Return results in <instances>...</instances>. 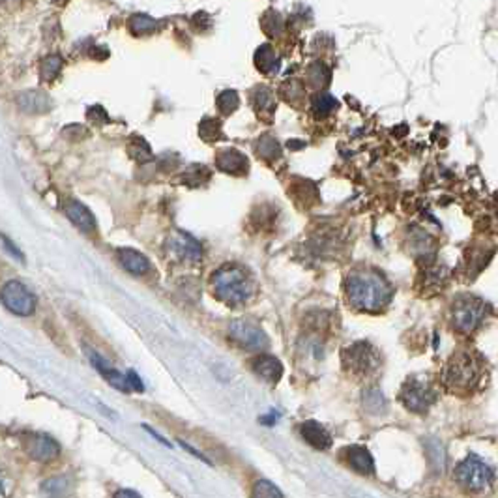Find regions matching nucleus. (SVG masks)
<instances>
[{
  "mask_svg": "<svg viewBox=\"0 0 498 498\" xmlns=\"http://www.w3.org/2000/svg\"><path fill=\"white\" fill-rule=\"evenodd\" d=\"M346 295L358 309L378 311L390 302L391 287L381 274L356 272L346 281Z\"/></svg>",
  "mask_w": 498,
  "mask_h": 498,
  "instance_id": "nucleus-1",
  "label": "nucleus"
},
{
  "mask_svg": "<svg viewBox=\"0 0 498 498\" xmlns=\"http://www.w3.org/2000/svg\"><path fill=\"white\" fill-rule=\"evenodd\" d=\"M212 289L219 300L231 305H240L249 300L253 292V281L249 280L244 268L227 265L213 274Z\"/></svg>",
  "mask_w": 498,
  "mask_h": 498,
  "instance_id": "nucleus-2",
  "label": "nucleus"
},
{
  "mask_svg": "<svg viewBox=\"0 0 498 498\" xmlns=\"http://www.w3.org/2000/svg\"><path fill=\"white\" fill-rule=\"evenodd\" d=\"M455 478L459 485L470 493H485L493 485L494 472L478 455H468L455 468Z\"/></svg>",
  "mask_w": 498,
  "mask_h": 498,
  "instance_id": "nucleus-3",
  "label": "nucleus"
},
{
  "mask_svg": "<svg viewBox=\"0 0 498 498\" xmlns=\"http://www.w3.org/2000/svg\"><path fill=\"white\" fill-rule=\"evenodd\" d=\"M480 381V366L470 354H457L452 358L444 371V382L450 390H472Z\"/></svg>",
  "mask_w": 498,
  "mask_h": 498,
  "instance_id": "nucleus-4",
  "label": "nucleus"
},
{
  "mask_svg": "<svg viewBox=\"0 0 498 498\" xmlns=\"http://www.w3.org/2000/svg\"><path fill=\"white\" fill-rule=\"evenodd\" d=\"M0 302L17 317H31L36 311V296L21 281L11 280L0 289Z\"/></svg>",
  "mask_w": 498,
  "mask_h": 498,
  "instance_id": "nucleus-5",
  "label": "nucleus"
},
{
  "mask_svg": "<svg viewBox=\"0 0 498 498\" xmlns=\"http://www.w3.org/2000/svg\"><path fill=\"white\" fill-rule=\"evenodd\" d=\"M399 399H401V403L408 410L425 412L433 403L437 401V393H435V390L431 386H427L425 382L412 378V381L405 382V386L401 388Z\"/></svg>",
  "mask_w": 498,
  "mask_h": 498,
  "instance_id": "nucleus-6",
  "label": "nucleus"
},
{
  "mask_svg": "<svg viewBox=\"0 0 498 498\" xmlns=\"http://www.w3.org/2000/svg\"><path fill=\"white\" fill-rule=\"evenodd\" d=\"M231 339L236 341L240 346L251 349V351H260L268 345V336L259 324L251 320H234L229 326Z\"/></svg>",
  "mask_w": 498,
  "mask_h": 498,
  "instance_id": "nucleus-7",
  "label": "nucleus"
},
{
  "mask_svg": "<svg viewBox=\"0 0 498 498\" xmlns=\"http://www.w3.org/2000/svg\"><path fill=\"white\" fill-rule=\"evenodd\" d=\"M345 366L356 375H367L378 366V360H376L375 352L371 351V346L367 343H356L354 346H351L346 351Z\"/></svg>",
  "mask_w": 498,
  "mask_h": 498,
  "instance_id": "nucleus-8",
  "label": "nucleus"
},
{
  "mask_svg": "<svg viewBox=\"0 0 498 498\" xmlns=\"http://www.w3.org/2000/svg\"><path fill=\"white\" fill-rule=\"evenodd\" d=\"M483 304L478 300H461L455 305V311H453V320H455V326H457L461 332H472L476 326L482 322L483 319Z\"/></svg>",
  "mask_w": 498,
  "mask_h": 498,
  "instance_id": "nucleus-9",
  "label": "nucleus"
},
{
  "mask_svg": "<svg viewBox=\"0 0 498 498\" xmlns=\"http://www.w3.org/2000/svg\"><path fill=\"white\" fill-rule=\"evenodd\" d=\"M25 450L32 459L41 462L53 461L60 453L58 443H56L55 438L47 437V435H31V437L26 438Z\"/></svg>",
  "mask_w": 498,
  "mask_h": 498,
  "instance_id": "nucleus-10",
  "label": "nucleus"
},
{
  "mask_svg": "<svg viewBox=\"0 0 498 498\" xmlns=\"http://www.w3.org/2000/svg\"><path fill=\"white\" fill-rule=\"evenodd\" d=\"M167 249L169 253L184 260H197L201 259V253H203V249L197 244V240H194L191 236L184 233L171 234L167 240Z\"/></svg>",
  "mask_w": 498,
  "mask_h": 498,
  "instance_id": "nucleus-11",
  "label": "nucleus"
},
{
  "mask_svg": "<svg viewBox=\"0 0 498 498\" xmlns=\"http://www.w3.org/2000/svg\"><path fill=\"white\" fill-rule=\"evenodd\" d=\"M64 212H66L71 223L75 225L77 229H81L83 233H94L96 231V219H94L90 210L79 201H73V198L66 201L64 203Z\"/></svg>",
  "mask_w": 498,
  "mask_h": 498,
  "instance_id": "nucleus-12",
  "label": "nucleus"
},
{
  "mask_svg": "<svg viewBox=\"0 0 498 498\" xmlns=\"http://www.w3.org/2000/svg\"><path fill=\"white\" fill-rule=\"evenodd\" d=\"M51 97L41 90H25L17 96V105L28 115H41L51 109Z\"/></svg>",
  "mask_w": 498,
  "mask_h": 498,
  "instance_id": "nucleus-13",
  "label": "nucleus"
},
{
  "mask_svg": "<svg viewBox=\"0 0 498 498\" xmlns=\"http://www.w3.org/2000/svg\"><path fill=\"white\" fill-rule=\"evenodd\" d=\"M300 435L305 443L309 444V446L315 447V450H320V452L330 450V446H332L330 433L326 431L324 427L320 425L319 422H315V420H309V422L302 423Z\"/></svg>",
  "mask_w": 498,
  "mask_h": 498,
  "instance_id": "nucleus-14",
  "label": "nucleus"
},
{
  "mask_svg": "<svg viewBox=\"0 0 498 498\" xmlns=\"http://www.w3.org/2000/svg\"><path fill=\"white\" fill-rule=\"evenodd\" d=\"M118 260H120V265L133 275L148 274V270H150V260H148L141 251H135V249H118Z\"/></svg>",
  "mask_w": 498,
  "mask_h": 498,
  "instance_id": "nucleus-15",
  "label": "nucleus"
},
{
  "mask_svg": "<svg viewBox=\"0 0 498 498\" xmlns=\"http://www.w3.org/2000/svg\"><path fill=\"white\" fill-rule=\"evenodd\" d=\"M216 163H218V167L221 169V171H225V173H231V174L248 173V158H245L242 152H238V150H234V148H231V150H223V152L219 154L218 158H216Z\"/></svg>",
  "mask_w": 498,
  "mask_h": 498,
  "instance_id": "nucleus-16",
  "label": "nucleus"
},
{
  "mask_svg": "<svg viewBox=\"0 0 498 498\" xmlns=\"http://www.w3.org/2000/svg\"><path fill=\"white\" fill-rule=\"evenodd\" d=\"M253 371L257 373L260 378H265L266 382L275 384V382L283 376V366H281V361L277 360V358H274V356H260V358H257V360L253 361Z\"/></svg>",
  "mask_w": 498,
  "mask_h": 498,
  "instance_id": "nucleus-17",
  "label": "nucleus"
},
{
  "mask_svg": "<svg viewBox=\"0 0 498 498\" xmlns=\"http://www.w3.org/2000/svg\"><path fill=\"white\" fill-rule=\"evenodd\" d=\"M346 457L351 467L354 468L358 474H364V476H371L375 472V461H373V455L369 453L367 447L361 446H352L346 450Z\"/></svg>",
  "mask_w": 498,
  "mask_h": 498,
  "instance_id": "nucleus-18",
  "label": "nucleus"
},
{
  "mask_svg": "<svg viewBox=\"0 0 498 498\" xmlns=\"http://www.w3.org/2000/svg\"><path fill=\"white\" fill-rule=\"evenodd\" d=\"M255 64L266 75H274L275 71L280 70V56L274 51V47L265 43L255 53Z\"/></svg>",
  "mask_w": 498,
  "mask_h": 498,
  "instance_id": "nucleus-19",
  "label": "nucleus"
},
{
  "mask_svg": "<svg viewBox=\"0 0 498 498\" xmlns=\"http://www.w3.org/2000/svg\"><path fill=\"white\" fill-rule=\"evenodd\" d=\"M41 493L49 498H66L71 493V482L66 476H55L43 482Z\"/></svg>",
  "mask_w": 498,
  "mask_h": 498,
  "instance_id": "nucleus-20",
  "label": "nucleus"
},
{
  "mask_svg": "<svg viewBox=\"0 0 498 498\" xmlns=\"http://www.w3.org/2000/svg\"><path fill=\"white\" fill-rule=\"evenodd\" d=\"M62 64H64V60H62L60 55L46 56L40 64L41 79H43V81H55L56 77L60 75Z\"/></svg>",
  "mask_w": 498,
  "mask_h": 498,
  "instance_id": "nucleus-21",
  "label": "nucleus"
},
{
  "mask_svg": "<svg viewBox=\"0 0 498 498\" xmlns=\"http://www.w3.org/2000/svg\"><path fill=\"white\" fill-rule=\"evenodd\" d=\"M253 103H255V107H257L259 115H263V117L270 118L272 115H274L275 100H274V94H272L268 88H259V90L255 92Z\"/></svg>",
  "mask_w": 498,
  "mask_h": 498,
  "instance_id": "nucleus-22",
  "label": "nucleus"
},
{
  "mask_svg": "<svg viewBox=\"0 0 498 498\" xmlns=\"http://www.w3.org/2000/svg\"><path fill=\"white\" fill-rule=\"evenodd\" d=\"M156 28H158V21L144 16V14H135L129 19V31L133 34H148V32H154Z\"/></svg>",
  "mask_w": 498,
  "mask_h": 498,
  "instance_id": "nucleus-23",
  "label": "nucleus"
},
{
  "mask_svg": "<svg viewBox=\"0 0 498 498\" xmlns=\"http://www.w3.org/2000/svg\"><path fill=\"white\" fill-rule=\"evenodd\" d=\"M251 498H285L281 489L274 485L268 480H259L255 482L253 489H251Z\"/></svg>",
  "mask_w": 498,
  "mask_h": 498,
  "instance_id": "nucleus-24",
  "label": "nucleus"
},
{
  "mask_svg": "<svg viewBox=\"0 0 498 498\" xmlns=\"http://www.w3.org/2000/svg\"><path fill=\"white\" fill-rule=\"evenodd\" d=\"M364 407L373 414H381V412L386 410V399L382 396V391L375 390V388L367 390L364 393Z\"/></svg>",
  "mask_w": 498,
  "mask_h": 498,
  "instance_id": "nucleus-25",
  "label": "nucleus"
},
{
  "mask_svg": "<svg viewBox=\"0 0 498 498\" xmlns=\"http://www.w3.org/2000/svg\"><path fill=\"white\" fill-rule=\"evenodd\" d=\"M127 150H129V156L137 161H147V159L152 158V152H150V147L148 142L141 137H132L127 142Z\"/></svg>",
  "mask_w": 498,
  "mask_h": 498,
  "instance_id": "nucleus-26",
  "label": "nucleus"
},
{
  "mask_svg": "<svg viewBox=\"0 0 498 498\" xmlns=\"http://www.w3.org/2000/svg\"><path fill=\"white\" fill-rule=\"evenodd\" d=\"M334 109H337V102L336 97H332L328 92L319 94V96L315 97V102H313V111H315V115L319 118L328 117Z\"/></svg>",
  "mask_w": 498,
  "mask_h": 498,
  "instance_id": "nucleus-27",
  "label": "nucleus"
},
{
  "mask_svg": "<svg viewBox=\"0 0 498 498\" xmlns=\"http://www.w3.org/2000/svg\"><path fill=\"white\" fill-rule=\"evenodd\" d=\"M198 135L204 139V141H216V139H221V122L216 120V118H204L201 126H198Z\"/></svg>",
  "mask_w": 498,
  "mask_h": 498,
  "instance_id": "nucleus-28",
  "label": "nucleus"
},
{
  "mask_svg": "<svg viewBox=\"0 0 498 498\" xmlns=\"http://www.w3.org/2000/svg\"><path fill=\"white\" fill-rule=\"evenodd\" d=\"M238 105H240V97L234 90H223L218 96L219 111L225 112V115H231V112L236 111V109H238Z\"/></svg>",
  "mask_w": 498,
  "mask_h": 498,
  "instance_id": "nucleus-29",
  "label": "nucleus"
},
{
  "mask_svg": "<svg viewBox=\"0 0 498 498\" xmlns=\"http://www.w3.org/2000/svg\"><path fill=\"white\" fill-rule=\"evenodd\" d=\"M259 154L266 159H274L280 156V144L274 137H263L259 141Z\"/></svg>",
  "mask_w": 498,
  "mask_h": 498,
  "instance_id": "nucleus-30",
  "label": "nucleus"
},
{
  "mask_svg": "<svg viewBox=\"0 0 498 498\" xmlns=\"http://www.w3.org/2000/svg\"><path fill=\"white\" fill-rule=\"evenodd\" d=\"M87 117H88V120H94V122H97V124H103V122H107V120H109L105 109H103L102 105L90 107V109H88V112H87Z\"/></svg>",
  "mask_w": 498,
  "mask_h": 498,
  "instance_id": "nucleus-31",
  "label": "nucleus"
},
{
  "mask_svg": "<svg viewBox=\"0 0 498 498\" xmlns=\"http://www.w3.org/2000/svg\"><path fill=\"white\" fill-rule=\"evenodd\" d=\"M0 240H2V244H4V248L8 249V251H10L11 257H16V259H19L21 263H25V255H23V251H21V249L17 248V245L14 244V242H11V240L8 238V236H6V234H0Z\"/></svg>",
  "mask_w": 498,
  "mask_h": 498,
  "instance_id": "nucleus-32",
  "label": "nucleus"
},
{
  "mask_svg": "<svg viewBox=\"0 0 498 498\" xmlns=\"http://www.w3.org/2000/svg\"><path fill=\"white\" fill-rule=\"evenodd\" d=\"M266 16H268V19H272L270 25H265L268 34H275V32H280L281 28H283V21H281L280 14H274V11H272V14H266Z\"/></svg>",
  "mask_w": 498,
  "mask_h": 498,
  "instance_id": "nucleus-33",
  "label": "nucleus"
},
{
  "mask_svg": "<svg viewBox=\"0 0 498 498\" xmlns=\"http://www.w3.org/2000/svg\"><path fill=\"white\" fill-rule=\"evenodd\" d=\"M126 378H127V384H129V388H132V390H135V391H142V390H144V386H142L141 378H139L137 373H135V371H127Z\"/></svg>",
  "mask_w": 498,
  "mask_h": 498,
  "instance_id": "nucleus-34",
  "label": "nucleus"
},
{
  "mask_svg": "<svg viewBox=\"0 0 498 498\" xmlns=\"http://www.w3.org/2000/svg\"><path fill=\"white\" fill-rule=\"evenodd\" d=\"M180 446H182V447H184V450H188V452H189V453H191V455H194V457L201 459V461H204V462H208V465H210V461H208V459L204 457L203 453H198V452H197V450H195V447H194V446H189V444H188V443H182V440H180Z\"/></svg>",
  "mask_w": 498,
  "mask_h": 498,
  "instance_id": "nucleus-35",
  "label": "nucleus"
},
{
  "mask_svg": "<svg viewBox=\"0 0 498 498\" xmlns=\"http://www.w3.org/2000/svg\"><path fill=\"white\" fill-rule=\"evenodd\" d=\"M10 493V482L0 474V498H6Z\"/></svg>",
  "mask_w": 498,
  "mask_h": 498,
  "instance_id": "nucleus-36",
  "label": "nucleus"
},
{
  "mask_svg": "<svg viewBox=\"0 0 498 498\" xmlns=\"http://www.w3.org/2000/svg\"><path fill=\"white\" fill-rule=\"evenodd\" d=\"M115 498H141V494H137L135 491H132V489H122V491H118V493L115 494Z\"/></svg>",
  "mask_w": 498,
  "mask_h": 498,
  "instance_id": "nucleus-37",
  "label": "nucleus"
}]
</instances>
